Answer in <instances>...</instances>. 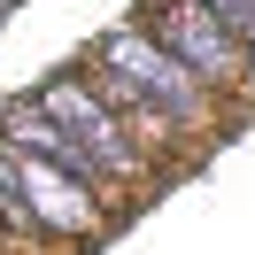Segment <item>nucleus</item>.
Instances as JSON below:
<instances>
[{
  "instance_id": "1",
  "label": "nucleus",
  "mask_w": 255,
  "mask_h": 255,
  "mask_svg": "<svg viewBox=\"0 0 255 255\" xmlns=\"http://www.w3.org/2000/svg\"><path fill=\"white\" fill-rule=\"evenodd\" d=\"M101 93L124 116H139L147 131H178V124H201V93L209 85H193L147 31L124 23V31L101 39Z\"/></svg>"
},
{
  "instance_id": "7",
  "label": "nucleus",
  "mask_w": 255,
  "mask_h": 255,
  "mask_svg": "<svg viewBox=\"0 0 255 255\" xmlns=\"http://www.w3.org/2000/svg\"><path fill=\"white\" fill-rule=\"evenodd\" d=\"M248 78H255V39H248Z\"/></svg>"
},
{
  "instance_id": "6",
  "label": "nucleus",
  "mask_w": 255,
  "mask_h": 255,
  "mask_svg": "<svg viewBox=\"0 0 255 255\" xmlns=\"http://www.w3.org/2000/svg\"><path fill=\"white\" fill-rule=\"evenodd\" d=\"M201 8H209V16H217L224 31L240 39V47H248V39H255V0H201Z\"/></svg>"
},
{
  "instance_id": "5",
  "label": "nucleus",
  "mask_w": 255,
  "mask_h": 255,
  "mask_svg": "<svg viewBox=\"0 0 255 255\" xmlns=\"http://www.w3.org/2000/svg\"><path fill=\"white\" fill-rule=\"evenodd\" d=\"M0 232H31V209L16 193V155H0Z\"/></svg>"
},
{
  "instance_id": "4",
  "label": "nucleus",
  "mask_w": 255,
  "mask_h": 255,
  "mask_svg": "<svg viewBox=\"0 0 255 255\" xmlns=\"http://www.w3.org/2000/svg\"><path fill=\"white\" fill-rule=\"evenodd\" d=\"M16 193L23 209H31V232H93L101 224V201L93 186H85L78 170H62V162H39V155H16Z\"/></svg>"
},
{
  "instance_id": "2",
  "label": "nucleus",
  "mask_w": 255,
  "mask_h": 255,
  "mask_svg": "<svg viewBox=\"0 0 255 255\" xmlns=\"http://www.w3.org/2000/svg\"><path fill=\"white\" fill-rule=\"evenodd\" d=\"M39 116H47L54 131H62L70 147H78L85 162H93L101 178H131L139 170V147H131V131L116 124V109L93 93V85H78V78H54V85H39V101H31Z\"/></svg>"
},
{
  "instance_id": "3",
  "label": "nucleus",
  "mask_w": 255,
  "mask_h": 255,
  "mask_svg": "<svg viewBox=\"0 0 255 255\" xmlns=\"http://www.w3.org/2000/svg\"><path fill=\"white\" fill-rule=\"evenodd\" d=\"M147 39H155L193 85H232V78H248V47L209 16L201 0H162L155 23H147Z\"/></svg>"
}]
</instances>
